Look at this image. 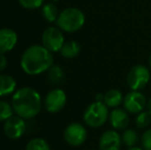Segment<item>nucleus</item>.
Segmentation results:
<instances>
[{"mask_svg":"<svg viewBox=\"0 0 151 150\" xmlns=\"http://www.w3.org/2000/svg\"><path fill=\"white\" fill-rule=\"evenodd\" d=\"M26 150H50V147L44 139L34 138L28 142Z\"/></svg>","mask_w":151,"mask_h":150,"instance_id":"19","label":"nucleus"},{"mask_svg":"<svg viewBox=\"0 0 151 150\" xmlns=\"http://www.w3.org/2000/svg\"><path fill=\"white\" fill-rule=\"evenodd\" d=\"M18 42V35L9 28L0 29V55L10 52Z\"/></svg>","mask_w":151,"mask_h":150,"instance_id":"12","label":"nucleus"},{"mask_svg":"<svg viewBox=\"0 0 151 150\" xmlns=\"http://www.w3.org/2000/svg\"><path fill=\"white\" fill-rule=\"evenodd\" d=\"M61 55L66 59H72L78 56L80 52V45L76 41L65 42L60 50Z\"/></svg>","mask_w":151,"mask_h":150,"instance_id":"16","label":"nucleus"},{"mask_svg":"<svg viewBox=\"0 0 151 150\" xmlns=\"http://www.w3.org/2000/svg\"><path fill=\"white\" fill-rule=\"evenodd\" d=\"M109 120L111 126L116 130H122L127 128L129 122V117L127 110L121 108H115L111 111L109 115Z\"/></svg>","mask_w":151,"mask_h":150,"instance_id":"13","label":"nucleus"},{"mask_svg":"<svg viewBox=\"0 0 151 150\" xmlns=\"http://www.w3.org/2000/svg\"><path fill=\"white\" fill-rule=\"evenodd\" d=\"M7 66V59L4 55H0V71L4 70Z\"/></svg>","mask_w":151,"mask_h":150,"instance_id":"25","label":"nucleus"},{"mask_svg":"<svg viewBox=\"0 0 151 150\" xmlns=\"http://www.w3.org/2000/svg\"><path fill=\"white\" fill-rule=\"evenodd\" d=\"M150 80V71L144 65H136L129 70L127 82L133 90H140L147 85Z\"/></svg>","mask_w":151,"mask_h":150,"instance_id":"5","label":"nucleus"},{"mask_svg":"<svg viewBox=\"0 0 151 150\" xmlns=\"http://www.w3.org/2000/svg\"><path fill=\"white\" fill-rule=\"evenodd\" d=\"M127 150H144V149H143V148H140V147L134 146V147H131V148H129Z\"/></svg>","mask_w":151,"mask_h":150,"instance_id":"27","label":"nucleus"},{"mask_svg":"<svg viewBox=\"0 0 151 150\" xmlns=\"http://www.w3.org/2000/svg\"><path fill=\"white\" fill-rule=\"evenodd\" d=\"M86 130L79 122H72L64 131V139L69 145L77 147L82 145L86 140Z\"/></svg>","mask_w":151,"mask_h":150,"instance_id":"7","label":"nucleus"},{"mask_svg":"<svg viewBox=\"0 0 151 150\" xmlns=\"http://www.w3.org/2000/svg\"><path fill=\"white\" fill-rule=\"evenodd\" d=\"M151 122V113L149 111H142L136 118V126L139 128H147Z\"/></svg>","mask_w":151,"mask_h":150,"instance_id":"22","label":"nucleus"},{"mask_svg":"<svg viewBox=\"0 0 151 150\" xmlns=\"http://www.w3.org/2000/svg\"><path fill=\"white\" fill-rule=\"evenodd\" d=\"M3 131L6 137L12 140H17L21 138L26 132V122L25 119L19 115H12L4 121Z\"/></svg>","mask_w":151,"mask_h":150,"instance_id":"8","label":"nucleus"},{"mask_svg":"<svg viewBox=\"0 0 151 150\" xmlns=\"http://www.w3.org/2000/svg\"><path fill=\"white\" fill-rule=\"evenodd\" d=\"M44 0H19L21 6L26 9H36L40 7Z\"/></svg>","mask_w":151,"mask_h":150,"instance_id":"23","label":"nucleus"},{"mask_svg":"<svg viewBox=\"0 0 151 150\" xmlns=\"http://www.w3.org/2000/svg\"><path fill=\"white\" fill-rule=\"evenodd\" d=\"M47 76H48V79L52 82H54V83H59L64 78V71L60 66H57V65L54 66V65H52V66L48 69Z\"/></svg>","mask_w":151,"mask_h":150,"instance_id":"20","label":"nucleus"},{"mask_svg":"<svg viewBox=\"0 0 151 150\" xmlns=\"http://www.w3.org/2000/svg\"><path fill=\"white\" fill-rule=\"evenodd\" d=\"M12 105L5 101H0V121H6L9 117L14 115Z\"/></svg>","mask_w":151,"mask_h":150,"instance_id":"21","label":"nucleus"},{"mask_svg":"<svg viewBox=\"0 0 151 150\" xmlns=\"http://www.w3.org/2000/svg\"><path fill=\"white\" fill-rule=\"evenodd\" d=\"M41 14H42V16H43V18L50 23L57 22L59 14H60L58 11L57 6L55 5L54 3H50H50H45L42 6Z\"/></svg>","mask_w":151,"mask_h":150,"instance_id":"17","label":"nucleus"},{"mask_svg":"<svg viewBox=\"0 0 151 150\" xmlns=\"http://www.w3.org/2000/svg\"><path fill=\"white\" fill-rule=\"evenodd\" d=\"M148 63H149V66H150V69H151V54L149 56V61H148Z\"/></svg>","mask_w":151,"mask_h":150,"instance_id":"28","label":"nucleus"},{"mask_svg":"<svg viewBox=\"0 0 151 150\" xmlns=\"http://www.w3.org/2000/svg\"><path fill=\"white\" fill-rule=\"evenodd\" d=\"M52 1H58V0H52Z\"/></svg>","mask_w":151,"mask_h":150,"instance_id":"29","label":"nucleus"},{"mask_svg":"<svg viewBox=\"0 0 151 150\" xmlns=\"http://www.w3.org/2000/svg\"><path fill=\"white\" fill-rule=\"evenodd\" d=\"M103 100H104V103H105L108 107L116 108V107L119 106L121 104V102H123V97L120 90H110L104 95Z\"/></svg>","mask_w":151,"mask_h":150,"instance_id":"15","label":"nucleus"},{"mask_svg":"<svg viewBox=\"0 0 151 150\" xmlns=\"http://www.w3.org/2000/svg\"><path fill=\"white\" fill-rule=\"evenodd\" d=\"M146 106H147V109H148V111H149V112L151 113V98L149 99V100H148V102H147V105H146Z\"/></svg>","mask_w":151,"mask_h":150,"instance_id":"26","label":"nucleus"},{"mask_svg":"<svg viewBox=\"0 0 151 150\" xmlns=\"http://www.w3.org/2000/svg\"><path fill=\"white\" fill-rule=\"evenodd\" d=\"M108 106L102 101H96L86 107L83 113V120L91 128H100L108 119Z\"/></svg>","mask_w":151,"mask_h":150,"instance_id":"4","label":"nucleus"},{"mask_svg":"<svg viewBox=\"0 0 151 150\" xmlns=\"http://www.w3.org/2000/svg\"><path fill=\"white\" fill-rule=\"evenodd\" d=\"M121 143V137L117 132L106 131L100 138L99 147L101 150H119Z\"/></svg>","mask_w":151,"mask_h":150,"instance_id":"11","label":"nucleus"},{"mask_svg":"<svg viewBox=\"0 0 151 150\" xmlns=\"http://www.w3.org/2000/svg\"><path fill=\"white\" fill-rule=\"evenodd\" d=\"M12 105L17 115L24 119H30L41 110V97L36 90L25 86L14 92Z\"/></svg>","mask_w":151,"mask_h":150,"instance_id":"2","label":"nucleus"},{"mask_svg":"<svg viewBox=\"0 0 151 150\" xmlns=\"http://www.w3.org/2000/svg\"><path fill=\"white\" fill-rule=\"evenodd\" d=\"M86 23L84 14L76 7H68L62 10L57 20V26L62 31L73 33L80 30Z\"/></svg>","mask_w":151,"mask_h":150,"instance_id":"3","label":"nucleus"},{"mask_svg":"<svg viewBox=\"0 0 151 150\" xmlns=\"http://www.w3.org/2000/svg\"><path fill=\"white\" fill-rule=\"evenodd\" d=\"M54 57L52 52L43 45H31L23 52L21 68L29 75H38L48 71L52 66Z\"/></svg>","mask_w":151,"mask_h":150,"instance_id":"1","label":"nucleus"},{"mask_svg":"<svg viewBox=\"0 0 151 150\" xmlns=\"http://www.w3.org/2000/svg\"><path fill=\"white\" fill-rule=\"evenodd\" d=\"M147 105L146 98L139 90H132L123 98V106L125 110L132 114H139Z\"/></svg>","mask_w":151,"mask_h":150,"instance_id":"10","label":"nucleus"},{"mask_svg":"<svg viewBox=\"0 0 151 150\" xmlns=\"http://www.w3.org/2000/svg\"><path fill=\"white\" fill-rule=\"evenodd\" d=\"M17 88V82L10 75H0V97L12 94Z\"/></svg>","mask_w":151,"mask_h":150,"instance_id":"14","label":"nucleus"},{"mask_svg":"<svg viewBox=\"0 0 151 150\" xmlns=\"http://www.w3.org/2000/svg\"><path fill=\"white\" fill-rule=\"evenodd\" d=\"M141 145L144 150H151V128L145 131L142 135Z\"/></svg>","mask_w":151,"mask_h":150,"instance_id":"24","label":"nucleus"},{"mask_svg":"<svg viewBox=\"0 0 151 150\" xmlns=\"http://www.w3.org/2000/svg\"><path fill=\"white\" fill-rule=\"evenodd\" d=\"M66 102H67V96L65 92L61 88H55L46 95L44 106L48 112L57 113L65 107Z\"/></svg>","mask_w":151,"mask_h":150,"instance_id":"9","label":"nucleus"},{"mask_svg":"<svg viewBox=\"0 0 151 150\" xmlns=\"http://www.w3.org/2000/svg\"><path fill=\"white\" fill-rule=\"evenodd\" d=\"M41 40L42 45L52 52H60L62 46L65 43L62 30L60 28H56V27L46 28L42 33Z\"/></svg>","mask_w":151,"mask_h":150,"instance_id":"6","label":"nucleus"},{"mask_svg":"<svg viewBox=\"0 0 151 150\" xmlns=\"http://www.w3.org/2000/svg\"><path fill=\"white\" fill-rule=\"evenodd\" d=\"M121 141L122 143L127 146L129 148L134 147L139 141V136H138V133L136 132L133 128H127V130L123 132L122 136H121Z\"/></svg>","mask_w":151,"mask_h":150,"instance_id":"18","label":"nucleus"}]
</instances>
